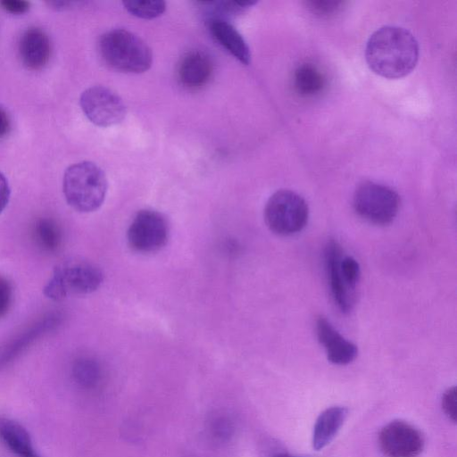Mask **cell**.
I'll return each mask as SVG.
<instances>
[{
    "label": "cell",
    "instance_id": "cell-1",
    "mask_svg": "<svg viewBox=\"0 0 457 457\" xmlns=\"http://www.w3.org/2000/svg\"><path fill=\"white\" fill-rule=\"evenodd\" d=\"M365 58L370 69L386 79H400L412 71L419 59V45L407 29L384 26L369 38Z\"/></svg>",
    "mask_w": 457,
    "mask_h": 457
},
{
    "label": "cell",
    "instance_id": "cell-2",
    "mask_svg": "<svg viewBox=\"0 0 457 457\" xmlns=\"http://www.w3.org/2000/svg\"><path fill=\"white\" fill-rule=\"evenodd\" d=\"M108 182L104 170L92 162L69 166L63 175L62 191L67 204L79 212H95L104 202Z\"/></svg>",
    "mask_w": 457,
    "mask_h": 457
},
{
    "label": "cell",
    "instance_id": "cell-3",
    "mask_svg": "<svg viewBox=\"0 0 457 457\" xmlns=\"http://www.w3.org/2000/svg\"><path fill=\"white\" fill-rule=\"evenodd\" d=\"M99 52L111 68L127 73H142L152 65L153 54L147 44L127 29H112L99 41Z\"/></svg>",
    "mask_w": 457,
    "mask_h": 457
},
{
    "label": "cell",
    "instance_id": "cell-4",
    "mask_svg": "<svg viewBox=\"0 0 457 457\" xmlns=\"http://www.w3.org/2000/svg\"><path fill=\"white\" fill-rule=\"evenodd\" d=\"M104 281L103 271L96 264L83 260H69L56 265L43 293L52 301H61L71 295H88Z\"/></svg>",
    "mask_w": 457,
    "mask_h": 457
},
{
    "label": "cell",
    "instance_id": "cell-5",
    "mask_svg": "<svg viewBox=\"0 0 457 457\" xmlns=\"http://www.w3.org/2000/svg\"><path fill=\"white\" fill-rule=\"evenodd\" d=\"M309 208L306 201L289 189L276 191L268 199L264 220L273 233L287 237L302 231L307 224Z\"/></svg>",
    "mask_w": 457,
    "mask_h": 457
},
{
    "label": "cell",
    "instance_id": "cell-6",
    "mask_svg": "<svg viewBox=\"0 0 457 457\" xmlns=\"http://www.w3.org/2000/svg\"><path fill=\"white\" fill-rule=\"evenodd\" d=\"M353 205L355 212L363 220L375 225H387L396 217L400 197L391 187L365 181L354 191Z\"/></svg>",
    "mask_w": 457,
    "mask_h": 457
},
{
    "label": "cell",
    "instance_id": "cell-7",
    "mask_svg": "<svg viewBox=\"0 0 457 457\" xmlns=\"http://www.w3.org/2000/svg\"><path fill=\"white\" fill-rule=\"evenodd\" d=\"M170 235L166 218L159 212L151 209L138 211L127 230V242L136 253L147 254L162 249Z\"/></svg>",
    "mask_w": 457,
    "mask_h": 457
},
{
    "label": "cell",
    "instance_id": "cell-8",
    "mask_svg": "<svg viewBox=\"0 0 457 457\" xmlns=\"http://www.w3.org/2000/svg\"><path fill=\"white\" fill-rule=\"evenodd\" d=\"M79 104L86 117L99 127H110L121 122L127 112L120 96L102 86H94L84 90Z\"/></svg>",
    "mask_w": 457,
    "mask_h": 457
},
{
    "label": "cell",
    "instance_id": "cell-9",
    "mask_svg": "<svg viewBox=\"0 0 457 457\" xmlns=\"http://www.w3.org/2000/svg\"><path fill=\"white\" fill-rule=\"evenodd\" d=\"M424 445L422 433L401 420L390 421L378 434V446L386 457H418Z\"/></svg>",
    "mask_w": 457,
    "mask_h": 457
},
{
    "label": "cell",
    "instance_id": "cell-10",
    "mask_svg": "<svg viewBox=\"0 0 457 457\" xmlns=\"http://www.w3.org/2000/svg\"><path fill=\"white\" fill-rule=\"evenodd\" d=\"M343 255L340 245L329 240L324 250L325 270L332 298L343 313H349L355 305L356 289L349 287L339 269V260Z\"/></svg>",
    "mask_w": 457,
    "mask_h": 457
},
{
    "label": "cell",
    "instance_id": "cell-11",
    "mask_svg": "<svg viewBox=\"0 0 457 457\" xmlns=\"http://www.w3.org/2000/svg\"><path fill=\"white\" fill-rule=\"evenodd\" d=\"M315 330L318 340L331 363L346 365L355 360L358 355L357 346L345 338L328 319L320 316L316 320Z\"/></svg>",
    "mask_w": 457,
    "mask_h": 457
},
{
    "label": "cell",
    "instance_id": "cell-12",
    "mask_svg": "<svg viewBox=\"0 0 457 457\" xmlns=\"http://www.w3.org/2000/svg\"><path fill=\"white\" fill-rule=\"evenodd\" d=\"M62 320L60 312L48 313L16 336L0 350V366L16 358L37 338L55 329Z\"/></svg>",
    "mask_w": 457,
    "mask_h": 457
},
{
    "label": "cell",
    "instance_id": "cell-13",
    "mask_svg": "<svg viewBox=\"0 0 457 457\" xmlns=\"http://www.w3.org/2000/svg\"><path fill=\"white\" fill-rule=\"evenodd\" d=\"M19 54L23 65L32 71L43 69L51 56V42L40 28L27 29L19 41Z\"/></svg>",
    "mask_w": 457,
    "mask_h": 457
},
{
    "label": "cell",
    "instance_id": "cell-14",
    "mask_svg": "<svg viewBox=\"0 0 457 457\" xmlns=\"http://www.w3.org/2000/svg\"><path fill=\"white\" fill-rule=\"evenodd\" d=\"M212 73V63L207 54L200 51L186 54L180 60L178 76L180 83L188 88L205 85Z\"/></svg>",
    "mask_w": 457,
    "mask_h": 457
},
{
    "label": "cell",
    "instance_id": "cell-15",
    "mask_svg": "<svg viewBox=\"0 0 457 457\" xmlns=\"http://www.w3.org/2000/svg\"><path fill=\"white\" fill-rule=\"evenodd\" d=\"M0 440L17 457H41L29 431L13 419L0 417Z\"/></svg>",
    "mask_w": 457,
    "mask_h": 457
},
{
    "label": "cell",
    "instance_id": "cell-16",
    "mask_svg": "<svg viewBox=\"0 0 457 457\" xmlns=\"http://www.w3.org/2000/svg\"><path fill=\"white\" fill-rule=\"evenodd\" d=\"M348 416L345 406H332L323 411L316 420L312 432V447L319 451L337 436Z\"/></svg>",
    "mask_w": 457,
    "mask_h": 457
},
{
    "label": "cell",
    "instance_id": "cell-17",
    "mask_svg": "<svg viewBox=\"0 0 457 457\" xmlns=\"http://www.w3.org/2000/svg\"><path fill=\"white\" fill-rule=\"evenodd\" d=\"M210 30L213 37L237 60L245 65L249 64V46L233 25L222 19H213L210 22Z\"/></svg>",
    "mask_w": 457,
    "mask_h": 457
},
{
    "label": "cell",
    "instance_id": "cell-18",
    "mask_svg": "<svg viewBox=\"0 0 457 457\" xmlns=\"http://www.w3.org/2000/svg\"><path fill=\"white\" fill-rule=\"evenodd\" d=\"M293 81L295 90L304 96L320 93L325 84L322 73L309 63L302 64L295 71Z\"/></svg>",
    "mask_w": 457,
    "mask_h": 457
},
{
    "label": "cell",
    "instance_id": "cell-19",
    "mask_svg": "<svg viewBox=\"0 0 457 457\" xmlns=\"http://www.w3.org/2000/svg\"><path fill=\"white\" fill-rule=\"evenodd\" d=\"M33 234L38 246L46 252H55L61 244L60 229L50 219L38 220L34 225Z\"/></svg>",
    "mask_w": 457,
    "mask_h": 457
},
{
    "label": "cell",
    "instance_id": "cell-20",
    "mask_svg": "<svg viewBox=\"0 0 457 457\" xmlns=\"http://www.w3.org/2000/svg\"><path fill=\"white\" fill-rule=\"evenodd\" d=\"M72 377L80 386L92 388L100 380L101 369L96 360L89 357H80L73 363Z\"/></svg>",
    "mask_w": 457,
    "mask_h": 457
},
{
    "label": "cell",
    "instance_id": "cell-21",
    "mask_svg": "<svg viewBox=\"0 0 457 457\" xmlns=\"http://www.w3.org/2000/svg\"><path fill=\"white\" fill-rule=\"evenodd\" d=\"M122 4L131 15L145 20L159 17L166 9L162 0H127Z\"/></svg>",
    "mask_w": 457,
    "mask_h": 457
},
{
    "label": "cell",
    "instance_id": "cell-22",
    "mask_svg": "<svg viewBox=\"0 0 457 457\" xmlns=\"http://www.w3.org/2000/svg\"><path fill=\"white\" fill-rule=\"evenodd\" d=\"M208 436L218 445L228 442L234 435L235 425L231 418L226 414L212 416L207 424Z\"/></svg>",
    "mask_w": 457,
    "mask_h": 457
},
{
    "label": "cell",
    "instance_id": "cell-23",
    "mask_svg": "<svg viewBox=\"0 0 457 457\" xmlns=\"http://www.w3.org/2000/svg\"><path fill=\"white\" fill-rule=\"evenodd\" d=\"M339 269L346 284L356 289L361 276L358 262L352 256L343 254L339 260Z\"/></svg>",
    "mask_w": 457,
    "mask_h": 457
},
{
    "label": "cell",
    "instance_id": "cell-24",
    "mask_svg": "<svg viewBox=\"0 0 457 457\" xmlns=\"http://www.w3.org/2000/svg\"><path fill=\"white\" fill-rule=\"evenodd\" d=\"M12 303V287L11 282L0 275V319L9 312Z\"/></svg>",
    "mask_w": 457,
    "mask_h": 457
},
{
    "label": "cell",
    "instance_id": "cell-25",
    "mask_svg": "<svg viewBox=\"0 0 457 457\" xmlns=\"http://www.w3.org/2000/svg\"><path fill=\"white\" fill-rule=\"evenodd\" d=\"M442 409L453 422L456 421V387H449L442 395Z\"/></svg>",
    "mask_w": 457,
    "mask_h": 457
},
{
    "label": "cell",
    "instance_id": "cell-26",
    "mask_svg": "<svg viewBox=\"0 0 457 457\" xmlns=\"http://www.w3.org/2000/svg\"><path fill=\"white\" fill-rule=\"evenodd\" d=\"M0 6L6 12L19 15L29 11V3L23 0H3L0 1Z\"/></svg>",
    "mask_w": 457,
    "mask_h": 457
},
{
    "label": "cell",
    "instance_id": "cell-27",
    "mask_svg": "<svg viewBox=\"0 0 457 457\" xmlns=\"http://www.w3.org/2000/svg\"><path fill=\"white\" fill-rule=\"evenodd\" d=\"M339 2L335 1H312L311 8L318 13H330L338 8Z\"/></svg>",
    "mask_w": 457,
    "mask_h": 457
},
{
    "label": "cell",
    "instance_id": "cell-28",
    "mask_svg": "<svg viewBox=\"0 0 457 457\" xmlns=\"http://www.w3.org/2000/svg\"><path fill=\"white\" fill-rule=\"evenodd\" d=\"M11 190L4 175L0 171V214L9 203Z\"/></svg>",
    "mask_w": 457,
    "mask_h": 457
},
{
    "label": "cell",
    "instance_id": "cell-29",
    "mask_svg": "<svg viewBox=\"0 0 457 457\" xmlns=\"http://www.w3.org/2000/svg\"><path fill=\"white\" fill-rule=\"evenodd\" d=\"M11 129L9 117L5 111L0 107V138L8 135Z\"/></svg>",
    "mask_w": 457,
    "mask_h": 457
},
{
    "label": "cell",
    "instance_id": "cell-30",
    "mask_svg": "<svg viewBox=\"0 0 457 457\" xmlns=\"http://www.w3.org/2000/svg\"><path fill=\"white\" fill-rule=\"evenodd\" d=\"M47 4L55 10H63L72 5V2L69 1H50Z\"/></svg>",
    "mask_w": 457,
    "mask_h": 457
},
{
    "label": "cell",
    "instance_id": "cell-31",
    "mask_svg": "<svg viewBox=\"0 0 457 457\" xmlns=\"http://www.w3.org/2000/svg\"><path fill=\"white\" fill-rule=\"evenodd\" d=\"M277 457H294V456H290V455H287V454H279Z\"/></svg>",
    "mask_w": 457,
    "mask_h": 457
}]
</instances>
